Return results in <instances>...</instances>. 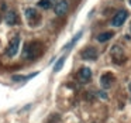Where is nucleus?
<instances>
[{"label": "nucleus", "mask_w": 131, "mask_h": 123, "mask_svg": "<svg viewBox=\"0 0 131 123\" xmlns=\"http://www.w3.org/2000/svg\"><path fill=\"white\" fill-rule=\"evenodd\" d=\"M24 14H26L27 20L31 23V26H35V23H37V21H40V16H38L37 10H35L34 7H28V9H26Z\"/></svg>", "instance_id": "obj_4"}, {"label": "nucleus", "mask_w": 131, "mask_h": 123, "mask_svg": "<svg viewBox=\"0 0 131 123\" xmlns=\"http://www.w3.org/2000/svg\"><path fill=\"white\" fill-rule=\"evenodd\" d=\"M127 17H128V13L125 12V10H120V12L116 13V16L111 18V26H114V27L123 26V23L127 20Z\"/></svg>", "instance_id": "obj_3"}, {"label": "nucleus", "mask_w": 131, "mask_h": 123, "mask_svg": "<svg viewBox=\"0 0 131 123\" xmlns=\"http://www.w3.org/2000/svg\"><path fill=\"white\" fill-rule=\"evenodd\" d=\"M111 82H113V75H111V74H104L102 78H100V83H102V86L104 89L110 88Z\"/></svg>", "instance_id": "obj_9"}, {"label": "nucleus", "mask_w": 131, "mask_h": 123, "mask_svg": "<svg viewBox=\"0 0 131 123\" xmlns=\"http://www.w3.org/2000/svg\"><path fill=\"white\" fill-rule=\"evenodd\" d=\"M130 4H131V0H130Z\"/></svg>", "instance_id": "obj_16"}, {"label": "nucleus", "mask_w": 131, "mask_h": 123, "mask_svg": "<svg viewBox=\"0 0 131 123\" xmlns=\"http://www.w3.org/2000/svg\"><path fill=\"white\" fill-rule=\"evenodd\" d=\"M4 21H6L9 26H14V24L18 23V17H17V13L13 12V10H10V12L6 13V16H4Z\"/></svg>", "instance_id": "obj_7"}, {"label": "nucleus", "mask_w": 131, "mask_h": 123, "mask_svg": "<svg viewBox=\"0 0 131 123\" xmlns=\"http://www.w3.org/2000/svg\"><path fill=\"white\" fill-rule=\"evenodd\" d=\"M78 77H79L80 82H89V81H90V78H92V71L85 67V68H82L79 71V75H78Z\"/></svg>", "instance_id": "obj_8"}, {"label": "nucleus", "mask_w": 131, "mask_h": 123, "mask_svg": "<svg viewBox=\"0 0 131 123\" xmlns=\"http://www.w3.org/2000/svg\"><path fill=\"white\" fill-rule=\"evenodd\" d=\"M128 91H130V93H131V82L128 83Z\"/></svg>", "instance_id": "obj_15"}, {"label": "nucleus", "mask_w": 131, "mask_h": 123, "mask_svg": "<svg viewBox=\"0 0 131 123\" xmlns=\"http://www.w3.org/2000/svg\"><path fill=\"white\" fill-rule=\"evenodd\" d=\"M18 47H20V37L16 35L14 38H12V41H10L9 45H7L6 54L9 55V57H14V55L17 54V51H18Z\"/></svg>", "instance_id": "obj_2"}, {"label": "nucleus", "mask_w": 131, "mask_h": 123, "mask_svg": "<svg viewBox=\"0 0 131 123\" xmlns=\"http://www.w3.org/2000/svg\"><path fill=\"white\" fill-rule=\"evenodd\" d=\"M42 51H44L42 44L38 43V41H31V43H28L24 47L23 58L24 60H35V58H38L42 54Z\"/></svg>", "instance_id": "obj_1"}, {"label": "nucleus", "mask_w": 131, "mask_h": 123, "mask_svg": "<svg viewBox=\"0 0 131 123\" xmlns=\"http://www.w3.org/2000/svg\"><path fill=\"white\" fill-rule=\"evenodd\" d=\"M130 31H131V27H130Z\"/></svg>", "instance_id": "obj_17"}, {"label": "nucleus", "mask_w": 131, "mask_h": 123, "mask_svg": "<svg viewBox=\"0 0 131 123\" xmlns=\"http://www.w3.org/2000/svg\"><path fill=\"white\" fill-rule=\"evenodd\" d=\"M68 9H69L68 2H66V0H59V2L55 4L54 12H55V14H57V16H63V14L68 13Z\"/></svg>", "instance_id": "obj_5"}, {"label": "nucleus", "mask_w": 131, "mask_h": 123, "mask_svg": "<svg viewBox=\"0 0 131 123\" xmlns=\"http://www.w3.org/2000/svg\"><path fill=\"white\" fill-rule=\"evenodd\" d=\"M63 62H65V57H61V60H58V62H57V65H55V68H54V71L55 72H58L61 68H62V65H63Z\"/></svg>", "instance_id": "obj_14"}, {"label": "nucleus", "mask_w": 131, "mask_h": 123, "mask_svg": "<svg viewBox=\"0 0 131 123\" xmlns=\"http://www.w3.org/2000/svg\"><path fill=\"white\" fill-rule=\"evenodd\" d=\"M80 35H82V31H79V33H78V34H76V35H75V37H73V40H72L71 43L68 44V45H65V48H71L72 45H75V43H76V41H78V40H79V38H80Z\"/></svg>", "instance_id": "obj_13"}, {"label": "nucleus", "mask_w": 131, "mask_h": 123, "mask_svg": "<svg viewBox=\"0 0 131 123\" xmlns=\"http://www.w3.org/2000/svg\"><path fill=\"white\" fill-rule=\"evenodd\" d=\"M38 6L41 7V9H49V7L52 6V3H51V0H40L38 2Z\"/></svg>", "instance_id": "obj_12"}, {"label": "nucleus", "mask_w": 131, "mask_h": 123, "mask_svg": "<svg viewBox=\"0 0 131 123\" xmlns=\"http://www.w3.org/2000/svg\"><path fill=\"white\" fill-rule=\"evenodd\" d=\"M82 58L83 60H96L97 58V51H96V48H93V47H88V48H85L82 51Z\"/></svg>", "instance_id": "obj_6"}, {"label": "nucleus", "mask_w": 131, "mask_h": 123, "mask_svg": "<svg viewBox=\"0 0 131 123\" xmlns=\"http://www.w3.org/2000/svg\"><path fill=\"white\" fill-rule=\"evenodd\" d=\"M113 35H114V34H113L111 31L102 33V34H99V35H97V41H99V43H106V41H108L111 37H113Z\"/></svg>", "instance_id": "obj_10"}, {"label": "nucleus", "mask_w": 131, "mask_h": 123, "mask_svg": "<svg viewBox=\"0 0 131 123\" xmlns=\"http://www.w3.org/2000/svg\"><path fill=\"white\" fill-rule=\"evenodd\" d=\"M111 55H113V58H114V61L117 62V58H123V51H121V48H120L118 45H116L113 50H111Z\"/></svg>", "instance_id": "obj_11"}]
</instances>
